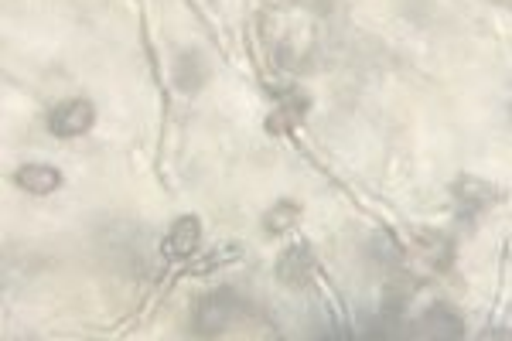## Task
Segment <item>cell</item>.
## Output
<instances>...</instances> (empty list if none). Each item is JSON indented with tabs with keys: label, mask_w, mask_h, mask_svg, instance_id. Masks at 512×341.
Here are the masks:
<instances>
[{
	"label": "cell",
	"mask_w": 512,
	"mask_h": 341,
	"mask_svg": "<svg viewBox=\"0 0 512 341\" xmlns=\"http://www.w3.org/2000/svg\"><path fill=\"white\" fill-rule=\"evenodd\" d=\"M246 314V301L236 294L233 287H219L212 294L198 297L195 311H192V328L198 335H219L229 324H236Z\"/></svg>",
	"instance_id": "6da1fadb"
},
{
	"label": "cell",
	"mask_w": 512,
	"mask_h": 341,
	"mask_svg": "<svg viewBox=\"0 0 512 341\" xmlns=\"http://www.w3.org/2000/svg\"><path fill=\"white\" fill-rule=\"evenodd\" d=\"M96 123V106L89 103V99H65L52 110L48 116V130H52V137H82V133H89Z\"/></svg>",
	"instance_id": "7a4b0ae2"
},
{
	"label": "cell",
	"mask_w": 512,
	"mask_h": 341,
	"mask_svg": "<svg viewBox=\"0 0 512 341\" xmlns=\"http://www.w3.org/2000/svg\"><path fill=\"white\" fill-rule=\"evenodd\" d=\"M277 280L284 287H291V290L311 287V280H315V253H311L308 243H294V246H287L284 253H280Z\"/></svg>",
	"instance_id": "3957f363"
},
{
	"label": "cell",
	"mask_w": 512,
	"mask_h": 341,
	"mask_svg": "<svg viewBox=\"0 0 512 341\" xmlns=\"http://www.w3.org/2000/svg\"><path fill=\"white\" fill-rule=\"evenodd\" d=\"M414 328H417L414 335H420V338H461L465 335V321H461V314L448 304H431L417 318Z\"/></svg>",
	"instance_id": "277c9868"
},
{
	"label": "cell",
	"mask_w": 512,
	"mask_h": 341,
	"mask_svg": "<svg viewBox=\"0 0 512 341\" xmlns=\"http://www.w3.org/2000/svg\"><path fill=\"white\" fill-rule=\"evenodd\" d=\"M451 195H454V202L461 205V212H465V215L482 212L485 205L499 202V191H495V188L489 185V181L472 178V174H465V178L454 181V185H451Z\"/></svg>",
	"instance_id": "5b68a950"
},
{
	"label": "cell",
	"mask_w": 512,
	"mask_h": 341,
	"mask_svg": "<svg viewBox=\"0 0 512 341\" xmlns=\"http://www.w3.org/2000/svg\"><path fill=\"white\" fill-rule=\"evenodd\" d=\"M198 246H202V222H198L195 215H181V219H175L168 239H164V253L175 256V260H188Z\"/></svg>",
	"instance_id": "8992f818"
},
{
	"label": "cell",
	"mask_w": 512,
	"mask_h": 341,
	"mask_svg": "<svg viewBox=\"0 0 512 341\" xmlns=\"http://www.w3.org/2000/svg\"><path fill=\"white\" fill-rule=\"evenodd\" d=\"M11 181L21 191H28V195H52V191L62 188V174L52 164H21L11 174Z\"/></svg>",
	"instance_id": "52a82bcc"
},
{
	"label": "cell",
	"mask_w": 512,
	"mask_h": 341,
	"mask_svg": "<svg viewBox=\"0 0 512 341\" xmlns=\"http://www.w3.org/2000/svg\"><path fill=\"white\" fill-rule=\"evenodd\" d=\"M417 249L434 270H448L451 266V239H444L441 232H420Z\"/></svg>",
	"instance_id": "ba28073f"
},
{
	"label": "cell",
	"mask_w": 512,
	"mask_h": 341,
	"mask_svg": "<svg viewBox=\"0 0 512 341\" xmlns=\"http://www.w3.org/2000/svg\"><path fill=\"white\" fill-rule=\"evenodd\" d=\"M175 79H178V86L181 89H198L205 82V62H202V55L198 52H185L178 58V72H175Z\"/></svg>",
	"instance_id": "9c48e42d"
},
{
	"label": "cell",
	"mask_w": 512,
	"mask_h": 341,
	"mask_svg": "<svg viewBox=\"0 0 512 341\" xmlns=\"http://www.w3.org/2000/svg\"><path fill=\"white\" fill-rule=\"evenodd\" d=\"M297 219H301V205H297V202H277L274 209L263 215V229H267L270 236H277V232L291 229Z\"/></svg>",
	"instance_id": "30bf717a"
}]
</instances>
